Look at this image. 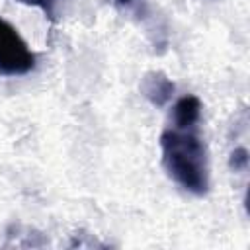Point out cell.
<instances>
[{
  "mask_svg": "<svg viewBox=\"0 0 250 250\" xmlns=\"http://www.w3.org/2000/svg\"><path fill=\"white\" fill-rule=\"evenodd\" d=\"M35 66V55L18 29L0 18V72L6 76L27 74Z\"/></svg>",
  "mask_w": 250,
  "mask_h": 250,
  "instance_id": "2",
  "label": "cell"
},
{
  "mask_svg": "<svg viewBox=\"0 0 250 250\" xmlns=\"http://www.w3.org/2000/svg\"><path fill=\"white\" fill-rule=\"evenodd\" d=\"M117 4H121V6H129V4H133V0H117Z\"/></svg>",
  "mask_w": 250,
  "mask_h": 250,
  "instance_id": "7",
  "label": "cell"
},
{
  "mask_svg": "<svg viewBox=\"0 0 250 250\" xmlns=\"http://www.w3.org/2000/svg\"><path fill=\"white\" fill-rule=\"evenodd\" d=\"M18 2H21V4H25V6L39 8L47 18H53V14H55V4H57V0H18Z\"/></svg>",
  "mask_w": 250,
  "mask_h": 250,
  "instance_id": "6",
  "label": "cell"
},
{
  "mask_svg": "<svg viewBox=\"0 0 250 250\" xmlns=\"http://www.w3.org/2000/svg\"><path fill=\"white\" fill-rule=\"evenodd\" d=\"M248 166V150L244 146H238L230 152V168L232 170H246Z\"/></svg>",
  "mask_w": 250,
  "mask_h": 250,
  "instance_id": "5",
  "label": "cell"
},
{
  "mask_svg": "<svg viewBox=\"0 0 250 250\" xmlns=\"http://www.w3.org/2000/svg\"><path fill=\"white\" fill-rule=\"evenodd\" d=\"M201 119V102L197 96H182L172 107V125L174 127H197Z\"/></svg>",
  "mask_w": 250,
  "mask_h": 250,
  "instance_id": "4",
  "label": "cell"
},
{
  "mask_svg": "<svg viewBox=\"0 0 250 250\" xmlns=\"http://www.w3.org/2000/svg\"><path fill=\"white\" fill-rule=\"evenodd\" d=\"M174 82L160 70L146 72L145 78L141 80V92L143 96L156 107H164L174 94Z\"/></svg>",
  "mask_w": 250,
  "mask_h": 250,
  "instance_id": "3",
  "label": "cell"
},
{
  "mask_svg": "<svg viewBox=\"0 0 250 250\" xmlns=\"http://www.w3.org/2000/svg\"><path fill=\"white\" fill-rule=\"evenodd\" d=\"M162 164L170 178L193 195L209 191L207 148L197 127H166L160 135Z\"/></svg>",
  "mask_w": 250,
  "mask_h": 250,
  "instance_id": "1",
  "label": "cell"
}]
</instances>
